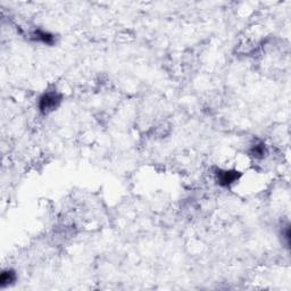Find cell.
Masks as SVG:
<instances>
[{
	"instance_id": "2",
	"label": "cell",
	"mask_w": 291,
	"mask_h": 291,
	"mask_svg": "<svg viewBox=\"0 0 291 291\" xmlns=\"http://www.w3.org/2000/svg\"><path fill=\"white\" fill-rule=\"evenodd\" d=\"M215 181L219 187L229 188L236 183L241 178V173L235 168H218L214 173Z\"/></svg>"
},
{
	"instance_id": "1",
	"label": "cell",
	"mask_w": 291,
	"mask_h": 291,
	"mask_svg": "<svg viewBox=\"0 0 291 291\" xmlns=\"http://www.w3.org/2000/svg\"><path fill=\"white\" fill-rule=\"evenodd\" d=\"M62 94L57 92V91H46L39 97L38 109L41 114L52 113V111L56 110L59 107V105L62 104Z\"/></svg>"
},
{
	"instance_id": "5",
	"label": "cell",
	"mask_w": 291,
	"mask_h": 291,
	"mask_svg": "<svg viewBox=\"0 0 291 291\" xmlns=\"http://www.w3.org/2000/svg\"><path fill=\"white\" fill-rule=\"evenodd\" d=\"M250 156L255 158V160H262L267 155V148L264 142H257L253 145L252 148L249 149Z\"/></svg>"
},
{
	"instance_id": "4",
	"label": "cell",
	"mask_w": 291,
	"mask_h": 291,
	"mask_svg": "<svg viewBox=\"0 0 291 291\" xmlns=\"http://www.w3.org/2000/svg\"><path fill=\"white\" fill-rule=\"evenodd\" d=\"M18 281V274L13 269H6L0 274V287L8 288Z\"/></svg>"
},
{
	"instance_id": "3",
	"label": "cell",
	"mask_w": 291,
	"mask_h": 291,
	"mask_svg": "<svg viewBox=\"0 0 291 291\" xmlns=\"http://www.w3.org/2000/svg\"><path fill=\"white\" fill-rule=\"evenodd\" d=\"M30 36H31L33 41L42 43V45L46 46H54L56 43V36L54 33L40 28L33 30Z\"/></svg>"
},
{
	"instance_id": "6",
	"label": "cell",
	"mask_w": 291,
	"mask_h": 291,
	"mask_svg": "<svg viewBox=\"0 0 291 291\" xmlns=\"http://www.w3.org/2000/svg\"><path fill=\"white\" fill-rule=\"evenodd\" d=\"M282 235L284 240H286L287 246H289L290 245V225H287L286 228H284V231Z\"/></svg>"
}]
</instances>
